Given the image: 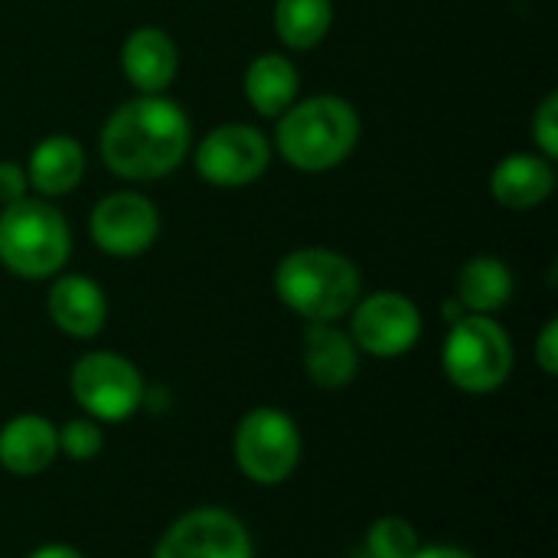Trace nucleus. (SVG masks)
I'll return each instance as SVG.
<instances>
[{
    "label": "nucleus",
    "instance_id": "obj_11",
    "mask_svg": "<svg viewBox=\"0 0 558 558\" xmlns=\"http://www.w3.org/2000/svg\"><path fill=\"white\" fill-rule=\"evenodd\" d=\"M88 239L111 258H137L160 239V209L141 190H111L88 213Z\"/></svg>",
    "mask_w": 558,
    "mask_h": 558
},
{
    "label": "nucleus",
    "instance_id": "obj_28",
    "mask_svg": "<svg viewBox=\"0 0 558 558\" xmlns=\"http://www.w3.org/2000/svg\"><path fill=\"white\" fill-rule=\"evenodd\" d=\"M0 558H3V556H0Z\"/></svg>",
    "mask_w": 558,
    "mask_h": 558
},
{
    "label": "nucleus",
    "instance_id": "obj_21",
    "mask_svg": "<svg viewBox=\"0 0 558 558\" xmlns=\"http://www.w3.org/2000/svg\"><path fill=\"white\" fill-rule=\"evenodd\" d=\"M418 546H422L418 530L405 517H392V513L369 523L363 536L366 558H412L418 553Z\"/></svg>",
    "mask_w": 558,
    "mask_h": 558
},
{
    "label": "nucleus",
    "instance_id": "obj_19",
    "mask_svg": "<svg viewBox=\"0 0 558 558\" xmlns=\"http://www.w3.org/2000/svg\"><path fill=\"white\" fill-rule=\"evenodd\" d=\"M517 294V275L500 255H474L461 265L454 298L468 314L497 317Z\"/></svg>",
    "mask_w": 558,
    "mask_h": 558
},
{
    "label": "nucleus",
    "instance_id": "obj_4",
    "mask_svg": "<svg viewBox=\"0 0 558 558\" xmlns=\"http://www.w3.org/2000/svg\"><path fill=\"white\" fill-rule=\"evenodd\" d=\"M72 258V229L52 199L26 196L0 206V268L20 281H49Z\"/></svg>",
    "mask_w": 558,
    "mask_h": 558
},
{
    "label": "nucleus",
    "instance_id": "obj_1",
    "mask_svg": "<svg viewBox=\"0 0 558 558\" xmlns=\"http://www.w3.org/2000/svg\"><path fill=\"white\" fill-rule=\"evenodd\" d=\"M193 150V124L170 95H134L101 124V163L124 183H154L183 167Z\"/></svg>",
    "mask_w": 558,
    "mask_h": 558
},
{
    "label": "nucleus",
    "instance_id": "obj_22",
    "mask_svg": "<svg viewBox=\"0 0 558 558\" xmlns=\"http://www.w3.org/2000/svg\"><path fill=\"white\" fill-rule=\"evenodd\" d=\"M56 438H59V458H65L72 464H88V461L101 458V451H105V432L88 415L56 425Z\"/></svg>",
    "mask_w": 558,
    "mask_h": 558
},
{
    "label": "nucleus",
    "instance_id": "obj_16",
    "mask_svg": "<svg viewBox=\"0 0 558 558\" xmlns=\"http://www.w3.org/2000/svg\"><path fill=\"white\" fill-rule=\"evenodd\" d=\"M360 350L340 324H307L301 340V366L317 389H347L360 373Z\"/></svg>",
    "mask_w": 558,
    "mask_h": 558
},
{
    "label": "nucleus",
    "instance_id": "obj_13",
    "mask_svg": "<svg viewBox=\"0 0 558 558\" xmlns=\"http://www.w3.org/2000/svg\"><path fill=\"white\" fill-rule=\"evenodd\" d=\"M121 72L134 95H167L180 72V49L160 26H134L121 43Z\"/></svg>",
    "mask_w": 558,
    "mask_h": 558
},
{
    "label": "nucleus",
    "instance_id": "obj_14",
    "mask_svg": "<svg viewBox=\"0 0 558 558\" xmlns=\"http://www.w3.org/2000/svg\"><path fill=\"white\" fill-rule=\"evenodd\" d=\"M556 193V163L536 150H513L490 170V196L510 213H530Z\"/></svg>",
    "mask_w": 558,
    "mask_h": 558
},
{
    "label": "nucleus",
    "instance_id": "obj_2",
    "mask_svg": "<svg viewBox=\"0 0 558 558\" xmlns=\"http://www.w3.org/2000/svg\"><path fill=\"white\" fill-rule=\"evenodd\" d=\"M363 121L350 98L324 92L298 98L275 118L271 150L301 173H330L347 163L360 144Z\"/></svg>",
    "mask_w": 558,
    "mask_h": 558
},
{
    "label": "nucleus",
    "instance_id": "obj_5",
    "mask_svg": "<svg viewBox=\"0 0 558 558\" xmlns=\"http://www.w3.org/2000/svg\"><path fill=\"white\" fill-rule=\"evenodd\" d=\"M517 366L510 330L487 314H464L448 324L441 343V373L464 396H490L504 389Z\"/></svg>",
    "mask_w": 558,
    "mask_h": 558
},
{
    "label": "nucleus",
    "instance_id": "obj_7",
    "mask_svg": "<svg viewBox=\"0 0 558 558\" xmlns=\"http://www.w3.org/2000/svg\"><path fill=\"white\" fill-rule=\"evenodd\" d=\"M69 392L98 425H121L144 409L147 383L134 360L114 350H92L72 363Z\"/></svg>",
    "mask_w": 558,
    "mask_h": 558
},
{
    "label": "nucleus",
    "instance_id": "obj_8",
    "mask_svg": "<svg viewBox=\"0 0 558 558\" xmlns=\"http://www.w3.org/2000/svg\"><path fill=\"white\" fill-rule=\"evenodd\" d=\"M271 137L248 121H226L209 128L193 147V167L203 183L216 190H245L271 167Z\"/></svg>",
    "mask_w": 558,
    "mask_h": 558
},
{
    "label": "nucleus",
    "instance_id": "obj_20",
    "mask_svg": "<svg viewBox=\"0 0 558 558\" xmlns=\"http://www.w3.org/2000/svg\"><path fill=\"white\" fill-rule=\"evenodd\" d=\"M271 26L284 49L311 52L333 29V0H275Z\"/></svg>",
    "mask_w": 558,
    "mask_h": 558
},
{
    "label": "nucleus",
    "instance_id": "obj_27",
    "mask_svg": "<svg viewBox=\"0 0 558 558\" xmlns=\"http://www.w3.org/2000/svg\"><path fill=\"white\" fill-rule=\"evenodd\" d=\"M26 558H85L75 546H69V543H43V546H36L33 553Z\"/></svg>",
    "mask_w": 558,
    "mask_h": 558
},
{
    "label": "nucleus",
    "instance_id": "obj_23",
    "mask_svg": "<svg viewBox=\"0 0 558 558\" xmlns=\"http://www.w3.org/2000/svg\"><path fill=\"white\" fill-rule=\"evenodd\" d=\"M530 137H533V147L536 154H543L546 160H558V92H549L533 118H530Z\"/></svg>",
    "mask_w": 558,
    "mask_h": 558
},
{
    "label": "nucleus",
    "instance_id": "obj_15",
    "mask_svg": "<svg viewBox=\"0 0 558 558\" xmlns=\"http://www.w3.org/2000/svg\"><path fill=\"white\" fill-rule=\"evenodd\" d=\"M23 167H26V180H29L33 196L59 199V196H69L82 186L85 170H88V157H85V147L78 137L59 131V134L39 137Z\"/></svg>",
    "mask_w": 558,
    "mask_h": 558
},
{
    "label": "nucleus",
    "instance_id": "obj_3",
    "mask_svg": "<svg viewBox=\"0 0 558 558\" xmlns=\"http://www.w3.org/2000/svg\"><path fill=\"white\" fill-rule=\"evenodd\" d=\"M271 288L304 324H340L363 294V275L350 255L330 245H301L278 262Z\"/></svg>",
    "mask_w": 558,
    "mask_h": 558
},
{
    "label": "nucleus",
    "instance_id": "obj_9",
    "mask_svg": "<svg viewBox=\"0 0 558 558\" xmlns=\"http://www.w3.org/2000/svg\"><path fill=\"white\" fill-rule=\"evenodd\" d=\"M350 317V340L360 356L373 360H399L409 356L425 330L418 304L402 291H373L360 294Z\"/></svg>",
    "mask_w": 558,
    "mask_h": 558
},
{
    "label": "nucleus",
    "instance_id": "obj_17",
    "mask_svg": "<svg viewBox=\"0 0 558 558\" xmlns=\"http://www.w3.org/2000/svg\"><path fill=\"white\" fill-rule=\"evenodd\" d=\"M59 461L56 425L46 415L23 412L0 425V468L13 477H39Z\"/></svg>",
    "mask_w": 558,
    "mask_h": 558
},
{
    "label": "nucleus",
    "instance_id": "obj_10",
    "mask_svg": "<svg viewBox=\"0 0 558 558\" xmlns=\"http://www.w3.org/2000/svg\"><path fill=\"white\" fill-rule=\"evenodd\" d=\"M150 558H255V543L232 510L193 507L160 533Z\"/></svg>",
    "mask_w": 558,
    "mask_h": 558
},
{
    "label": "nucleus",
    "instance_id": "obj_26",
    "mask_svg": "<svg viewBox=\"0 0 558 558\" xmlns=\"http://www.w3.org/2000/svg\"><path fill=\"white\" fill-rule=\"evenodd\" d=\"M412 558H477L474 553L461 549V546H451V543H428V546H418V553Z\"/></svg>",
    "mask_w": 558,
    "mask_h": 558
},
{
    "label": "nucleus",
    "instance_id": "obj_18",
    "mask_svg": "<svg viewBox=\"0 0 558 558\" xmlns=\"http://www.w3.org/2000/svg\"><path fill=\"white\" fill-rule=\"evenodd\" d=\"M245 101L262 118H281L301 95V72L288 52H258L242 75Z\"/></svg>",
    "mask_w": 558,
    "mask_h": 558
},
{
    "label": "nucleus",
    "instance_id": "obj_24",
    "mask_svg": "<svg viewBox=\"0 0 558 558\" xmlns=\"http://www.w3.org/2000/svg\"><path fill=\"white\" fill-rule=\"evenodd\" d=\"M26 196H33L29 180H26V167L16 160H0V206L20 203Z\"/></svg>",
    "mask_w": 558,
    "mask_h": 558
},
{
    "label": "nucleus",
    "instance_id": "obj_25",
    "mask_svg": "<svg viewBox=\"0 0 558 558\" xmlns=\"http://www.w3.org/2000/svg\"><path fill=\"white\" fill-rule=\"evenodd\" d=\"M533 360H536V366L543 369V376H558V320L556 317H549L546 324H543V330H539V337H536V350H533Z\"/></svg>",
    "mask_w": 558,
    "mask_h": 558
},
{
    "label": "nucleus",
    "instance_id": "obj_12",
    "mask_svg": "<svg viewBox=\"0 0 558 558\" xmlns=\"http://www.w3.org/2000/svg\"><path fill=\"white\" fill-rule=\"evenodd\" d=\"M46 314L59 333L72 340H95L108 324V294L88 275L59 271L49 278Z\"/></svg>",
    "mask_w": 558,
    "mask_h": 558
},
{
    "label": "nucleus",
    "instance_id": "obj_6",
    "mask_svg": "<svg viewBox=\"0 0 558 558\" xmlns=\"http://www.w3.org/2000/svg\"><path fill=\"white\" fill-rule=\"evenodd\" d=\"M304 458V435L294 415L278 405L248 409L232 432V461L255 487H281Z\"/></svg>",
    "mask_w": 558,
    "mask_h": 558
}]
</instances>
